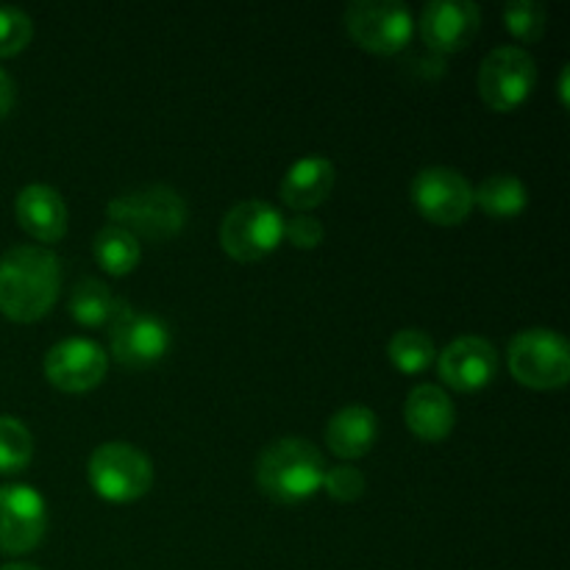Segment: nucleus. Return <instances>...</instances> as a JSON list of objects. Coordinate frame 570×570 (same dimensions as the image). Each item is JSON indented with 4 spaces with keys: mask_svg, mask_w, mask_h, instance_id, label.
<instances>
[{
    "mask_svg": "<svg viewBox=\"0 0 570 570\" xmlns=\"http://www.w3.org/2000/svg\"><path fill=\"white\" fill-rule=\"evenodd\" d=\"M61 287V262L42 245H14L0 254V312L14 323L42 321Z\"/></svg>",
    "mask_w": 570,
    "mask_h": 570,
    "instance_id": "f257e3e1",
    "label": "nucleus"
},
{
    "mask_svg": "<svg viewBox=\"0 0 570 570\" xmlns=\"http://www.w3.org/2000/svg\"><path fill=\"white\" fill-rule=\"evenodd\" d=\"M326 468V460L309 440L282 438L256 460V484L278 504H298L323 488Z\"/></svg>",
    "mask_w": 570,
    "mask_h": 570,
    "instance_id": "f03ea898",
    "label": "nucleus"
},
{
    "mask_svg": "<svg viewBox=\"0 0 570 570\" xmlns=\"http://www.w3.org/2000/svg\"><path fill=\"white\" fill-rule=\"evenodd\" d=\"M106 212L115 226L126 228L137 239L148 237L154 243L176 237L187 223V200L167 184H150L117 195L109 200Z\"/></svg>",
    "mask_w": 570,
    "mask_h": 570,
    "instance_id": "7ed1b4c3",
    "label": "nucleus"
},
{
    "mask_svg": "<svg viewBox=\"0 0 570 570\" xmlns=\"http://www.w3.org/2000/svg\"><path fill=\"white\" fill-rule=\"evenodd\" d=\"M87 473L95 493L100 499L111 501V504L137 501L154 488V462H150V456L139 451L137 445L120 443V440L98 445L89 456Z\"/></svg>",
    "mask_w": 570,
    "mask_h": 570,
    "instance_id": "20e7f679",
    "label": "nucleus"
},
{
    "mask_svg": "<svg viewBox=\"0 0 570 570\" xmlns=\"http://www.w3.org/2000/svg\"><path fill=\"white\" fill-rule=\"evenodd\" d=\"M512 376L532 390L566 387L570 379V345L554 328H523L507 351Z\"/></svg>",
    "mask_w": 570,
    "mask_h": 570,
    "instance_id": "39448f33",
    "label": "nucleus"
},
{
    "mask_svg": "<svg viewBox=\"0 0 570 570\" xmlns=\"http://www.w3.org/2000/svg\"><path fill=\"white\" fill-rule=\"evenodd\" d=\"M284 217L267 200H243L232 206L220 223V245L232 259L259 262L284 239Z\"/></svg>",
    "mask_w": 570,
    "mask_h": 570,
    "instance_id": "423d86ee",
    "label": "nucleus"
},
{
    "mask_svg": "<svg viewBox=\"0 0 570 570\" xmlns=\"http://www.w3.org/2000/svg\"><path fill=\"white\" fill-rule=\"evenodd\" d=\"M345 31L360 45L379 56H393L410 45L415 20L399 0H354L343 14Z\"/></svg>",
    "mask_w": 570,
    "mask_h": 570,
    "instance_id": "0eeeda50",
    "label": "nucleus"
},
{
    "mask_svg": "<svg viewBox=\"0 0 570 570\" xmlns=\"http://www.w3.org/2000/svg\"><path fill=\"white\" fill-rule=\"evenodd\" d=\"M534 83H538L534 56L518 45H501L490 50L476 76L479 95L493 111H512L527 104Z\"/></svg>",
    "mask_w": 570,
    "mask_h": 570,
    "instance_id": "6e6552de",
    "label": "nucleus"
},
{
    "mask_svg": "<svg viewBox=\"0 0 570 570\" xmlns=\"http://www.w3.org/2000/svg\"><path fill=\"white\" fill-rule=\"evenodd\" d=\"M111 354L126 367H150L165 360L173 337L165 321L148 312H137L128 304H117L115 317L109 321Z\"/></svg>",
    "mask_w": 570,
    "mask_h": 570,
    "instance_id": "1a4fd4ad",
    "label": "nucleus"
},
{
    "mask_svg": "<svg viewBox=\"0 0 570 570\" xmlns=\"http://www.w3.org/2000/svg\"><path fill=\"white\" fill-rule=\"evenodd\" d=\"M412 204L429 223L460 226L473 209V187L454 167H426L412 178Z\"/></svg>",
    "mask_w": 570,
    "mask_h": 570,
    "instance_id": "9d476101",
    "label": "nucleus"
},
{
    "mask_svg": "<svg viewBox=\"0 0 570 570\" xmlns=\"http://www.w3.org/2000/svg\"><path fill=\"white\" fill-rule=\"evenodd\" d=\"M45 532H48V507L42 495L28 484H3L0 488V551L28 554L42 543Z\"/></svg>",
    "mask_w": 570,
    "mask_h": 570,
    "instance_id": "9b49d317",
    "label": "nucleus"
},
{
    "mask_svg": "<svg viewBox=\"0 0 570 570\" xmlns=\"http://www.w3.org/2000/svg\"><path fill=\"white\" fill-rule=\"evenodd\" d=\"M106 371L109 356L87 337H67L45 354V376L61 393H87L104 382Z\"/></svg>",
    "mask_w": 570,
    "mask_h": 570,
    "instance_id": "f8f14e48",
    "label": "nucleus"
},
{
    "mask_svg": "<svg viewBox=\"0 0 570 570\" xmlns=\"http://www.w3.org/2000/svg\"><path fill=\"white\" fill-rule=\"evenodd\" d=\"M438 371L440 379L456 393H476L488 387L499 373V351L490 340L462 334L440 351Z\"/></svg>",
    "mask_w": 570,
    "mask_h": 570,
    "instance_id": "ddd939ff",
    "label": "nucleus"
},
{
    "mask_svg": "<svg viewBox=\"0 0 570 570\" xmlns=\"http://www.w3.org/2000/svg\"><path fill=\"white\" fill-rule=\"evenodd\" d=\"M482 11L471 0H432L421 14V37L438 53H460L476 39Z\"/></svg>",
    "mask_w": 570,
    "mask_h": 570,
    "instance_id": "4468645a",
    "label": "nucleus"
},
{
    "mask_svg": "<svg viewBox=\"0 0 570 570\" xmlns=\"http://www.w3.org/2000/svg\"><path fill=\"white\" fill-rule=\"evenodd\" d=\"M17 223L39 243H59L67 234V204L48 184H28L14 200Z\"/></svg>",
    "mask_w": 570,
    "mask_h": 570,
    "instance_id": "2eb2a0df",
    "label": "nucleus"
},
{
    "mask_svg": "<svg viewBox=\"0 0 570 570\" xmlns=\"http://www.w3.org/2000/svg\"><path fill=\"white\" fill-rule=\"evenodd\" d=\"M334 178H337V173H334L332 159H326L321 154L304 156L282 178L278 195H282V200L289 209L306 215L315 206L326 204V198L334 189Z\"/></svg>",
    "mask_w": 570,
    "mask_h": 570,
    "instance_id": "dca6fc26",
    "label": "nucleus"
},
{
    "mask_svg": "<svg viewBox=\"0 0 570 570\" xmlns=\"http://www.w3.org/2000/svg\"><path fill=\"white\" fill-rule=\"evenodd\" d=\"M406 426L415 438L426 440V443H440L454 432L456 410L451 395L438 384H417L410 390L404 406Z\"/></svg>",
    "mask_w": 570,
    "mask_h": 570,
    "instance_id": "f3484780",
    "label": "nucleus"
},
{
    "mask_svg": "<svg viewBox=\"0 0 570 570\" xmlns=\"http://www.w3.org/2000/svg\"><path fill=\"white\" fill-rule=\"evenodd\" d=\"M379 438V417L367 406H343L326 423V445L334 456L360 460L371 454Z\"/></svg>",
    "mask_w": 570,
    "mask_h": 570,
    "instance_id": "a211bd4d",
    "label": "nucleus"
},
{
    "mask_svg": "<svg viewBox=\"0 0 570 570\" xmlns=\"http://www.w3.org/2000/svg\"><path fill=\"white\" fill-rule=\"evenodd\" d=\"M529 204V189L512 173H493V176L484 178L476 189H473V206L484 212L490 217H518Z\"/></svg>",
    "mask_w": 570,
    "mask_h": 570,
    "instance_id": "6ab92c4d",
    "label": "nucleus"
},
{
    "mask_svg": "<svg viewBox=\"0 0 570 570\" xmlns=\"http://www.w3.org/2000/svg\"><path fill=\"white\" fill-rule=\"evenodd\" d=\"M92 248L98 265L106 273H111V276H128L139 265V259H142L139 239L131 232H126V228L115 226V223H109V226H104L95 234Z\"/></svg>",
    "mask_w": 570,
    "mask_h": 570,
    "instance_id": "aec40b11",
    "label": "nucleus"
},
{
    "mask_svg": "<svg viewBox=\"0 0 570 570\" xmlns=\"http://www.w3.org/2000/svg\"><path fill=\"white\" fill-rule=\"evenodd\" d=\"M117 304L120 301L111 295V289L104 282H98V278H83V282L76 284V289L70 295V315L72 321L87 328L109 326V321L117 312Z\"/></svg>",
    "mask_w": 570,
    "mask_h": 570,
    "instance_id": "412c9836",
    "label": "nucleus"
},
{
    "mask_svg": "<svg viewBox=\"0 0 570 570\" xmlns=\"http://www.w3.org/2000/svg\"><path fill=\"white\" fill-rule=\"evenodd\" d=\"M387 356L401 373H423L438 362V345L423 328H401L387 343Z\"/></svg>",
    "mask_w": 570,
    "mask_h": 570,
    "instance_id": "4be33fe9",
    "label": "nucleus"
},
{
    "mask_svg": "<svg viewBox=\"0 0 570 570\" xmlns=\"http://www.w3.org/2000/svg\"><path fill=\"white\" fill-rule=\"evenodd\" d=\"M33 456V438L20 417L0 415V473L26 471Z\"/></svg>",
    "mask_w": 570,
    "mask_h": 570,
    "instance_id": "5701e85b",
    "label": "nucleus"
},
{
    "mask_svg": "<svg viewBox=\"0 0 570 570\" xmlns=\"http://www.w3.org/2000/svg\"><path fill=\"white\" fill-rule=\"evenodd\" d=\"M504 22L512 37L523 39V42H538L549 26V11L538 0H512L504 6Z\"/></svg>",
    "mask_w": 570,
    "mask_h": 570,
    "instance_id": "b1692460",
    "label": "nucleus"
},
{
    "mask_svg": "<svg viewBox=\"0 0 570 570\" xmlns=\"http://www.w3.org/2000/svg\"><path fill=\"white\" fill-rule=\"evenodd\" d=\"M33 37L31 17L14 6H0V59L22 53Z\"/></svg>",
    "mask_w": 570,
    "mask_h": 570,
    "instance_id": "393cba45",
    "label": "nucleus"
},
{
    "mask_svg": "<svg viewBox=\"0 0 570 570\" xmlns=\"http://www.w3.org/2000/svg\"><path fill=\"white\" fill-rule=\"evenodd\" d=\"M334 501H356L365 493V473L360 468L351 465H332L326 468V476H323V488Z\"/></svg>",
    "mask_w": 570,
    "mask_h": 570,
    "instance_id": "a878e982",
    "label": "nucleus"
},
{
    "mask_svg": "<svg viewBox=\"0 0 570 570\" xmlns=\"http://www.w3.org/2000/svg\"><path fill=\"white\" fill-rule=\"evenodd\" d=\"M284 237H287L295 248L312 250L323 243L326 228H323V223L317 220L315 215H298L293 217V220L284 223Z\"/></svg>",
    "mask_w": 570,
    "mask_h": 570,
    "instance_id": "bb28decb",
    "label": "nucleus"
},
{
    "mask_svg": "<svg viewBox=\"0 0 570 570\" xmlns=\"http://www.w3.org/2000/svg\"><path fill=\"white\" fill-rule=\"evenodd\" d=\"M14 98H17L14 81H11L9 72L0 67V120H6V117H9L11 106H14Z\"/></svg>",
    "mask_w": 570,
    "mask_h": 570,
    "instance_id": "cd10ccee",
    "label": "nucleus"
},
{
    "mask_svg": "<svg viewBox=\"0 0 570 570\" xmlns=\"http://www.w3.org/2000/svg\"><path fill=\"white\" fill-rule=\"evenodd\" d=\"M560 98H562V104H568V67H562V76H560Z\"/></svg>",
    "mask_w": 570,
    "mask_h": 570,
    "instance_id": "c85d7f7f",
    "label": "nucleus"
},
{
    "mask_svg": "<svg viewBox=\"0 0 570 570\" xmlns=\"http://www.w3.org/2000/svg\"><path fill=\"white\" fill-rule=\"evenodd\" d=\"M0 570H42V568L28 566V562H9V566H0Z\"/></svg>",
    "mask_w": 570,
    "mask_h": 570,
    "instance_id": "c756f323",
    "label": "nucleus"
}]
</instances>
